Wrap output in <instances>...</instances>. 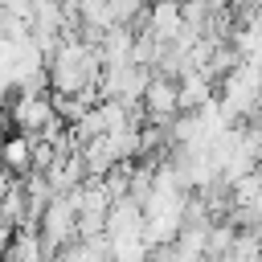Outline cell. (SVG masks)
<instances>
[{
	"instance_id": "cell-1",
	"label": "cell",
	"mask_w": 262,
	"mask_h": 262,
	"mask_svg": "<svg viewBox=\"0 0 262 262\" xmlns=\"http://www.w3.org/2000/svg\"><path fill=\"white\" fill-rule=\"evenodd\" d=\"M217 86H221L217 102H221V111H225L229 123L250 119V115L262 111V66H254V61H237Z\"/></svg>"
},
{
	"instance_id": "cell-2",
	"label": "cell",
	"mask_w": 262,
	"mask_h": 262,
	"mask_svg": "<svg viewBox=\"0 0 262 262\" xmlns=\"http://www.w3.org/2000/svg\"><path fill=\"white\" fill-rule=\"evenodd\" d=\"M4 119L12 123V131H20L29 139H41V131L49 123H57L49 94H12L8 106H4Z\"/></svg>"
},
{
	"instance_id": "cell-3",
	"label": "cell",
	"mask_w": 262,
	"mask_h": 262,
	"mask_svg": "<svg viewBox=\"0 0 262 262\" xmlns=\"http://www.w3.org/2000/svg\"><path fill=\"white\" fill-rule=\"evenodd\" d=\"M139 106H143V123H160V127H168V123L180 115V111H176V78L151 74L147 86H143Z\"/></svg>"
},
{
	"instance_id": "cell-4",
	"label": "cell",
	"mask_w": 262,
	"mask_h": 262,
	"mask_svg": "<svg viewBox=\"0 0 262 262\" xmlns=\"http://www.w3.org/2000/svg\"><path fill=\"white\" fill-rule=\"evenodd\" d=\"M217 98V82H209L201 70H188L176 78V111H196Z\"/></svg>"
},
{
	"instance_id": "cell-5",
	"label": "cell",
	"mask_w": 262,
	"mask_h": 262,
	"mask_svg": "<svg viewBox=\"0 0 262 262\" xmlns=\"http://www.w3.org/2000/svg\"><path fill=\"white\" fill-rule=\"evenodd\" d=\"M33 143H37V139H29V135H20V131H8V135L0 139V168H8L12 176L33 172Z\"/></svg>"
},
{
	"instance_id": "cell-6",
	"label": "cell",
	"mask_w": 262,
	"mask_h": 262,
	"mask_svg": "<svg viewBox=\"0 0 262 262\" xmlns=\"http://www.w3.org/2000/svg\"><path fill=\"white\" fill-rule=\"evenodd\" d=\"M0 262H45V242H41L37 225H16Z\"/></svg>"
},
{
	"instance_id": "cell-7",
	"label": "cell",
	"mask_w": 262,
	"mask_h": 262,
	"mask_svg": "<svg viewBox=\"0 0 262 262\" xmlns=\"http://www.w3.org/2000/svg\"><path fill=\"white\" fill-rule=\"evenodd\" d=\"M45 180H49V188L61 196V192H70V188H78L82 180H86V168H82V156L78 151H70V156H57L49 168H45Z\"/></svg>"
},
{
	"instance_id": "cell-8",
	"label": "cell",
	"mask_w": 262,
	"mask_h": 262,
	"mask_svg": "<svg viewBox=\"0 0 262 262\" xmlns=\"http://www.w3.org/2000/svg\"><path fill=\"white\" fill-rule=\"evenodd\" d=\"M147 254H151V246L143 242V229L111 233V237H106V258H111V262H143Z\"/></svg>"
},
{
	"instance_id": "cell-9",
	"label": "cell",
	"mask_w": 262,
	"mask_h": 262,
	"mask_svg": "<svg viewBox=\"0 0 262 262\" xmlns=\"http://www.w3.org/2000/svg\"><path fill=\"white\" fill-rule=\"evenodd\" d=\"M151 0H106L102 12H106V29L111 25H127V29H139L143 12H147Z\"/></svg>"
},
{
	"instance_id": "cell-10",
	"label": "cell",
	"mask_w": 262,
	"mask_h": 262,
	"mask_svg": "<svg viewBox=\"0 0 262 262\" xmlns=\"http://www.w3.org/2000/svg\"><path fill=\"white\" fill-rule=\"evenodd\" d=\"M8 242H12V225H8V221H0V258H4Z\"/></svg>"
},
{
	"instance_id": "cell-11",
	"label": "cell",
	"mask_w": 262,
	"mask_h": 262,
	"mask_svg": "<svg viewBox=\"0 0 262 262\" xmlns=\"http://www.w3.org/2000/svg\"><path fill=\"white\" fill-rule=\"evenodd\" d=\"M8 4H16V0H0V8H8Z\"/></svg>"
}]
</instances>
